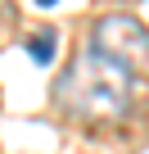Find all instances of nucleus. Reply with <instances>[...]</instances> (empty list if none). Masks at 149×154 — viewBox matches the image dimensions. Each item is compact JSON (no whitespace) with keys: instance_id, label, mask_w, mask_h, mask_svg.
Listing matches in <instances>:
<instances>
[{"instance_id":"f257e3e1","label":"nucleus","mask_w":149,"mask_h":154,"mask_svg":"<svg viewBox=\"0 0 149 154\" xmlns=\"http://www.w3.org/2000/svg\"><path fill=\"white\" fill-rule=\"evenodd\" d=\"M131 91H136L131 72L109 54H100L95 45L77 50V59L59 77V104L77 118H122L131 109Z\"/></svg>"},{"instance_id":"f03ea898","label":"nucleus","mask_w":149,"mask_h":154,"mask_svg":"<svg viewBox=\"0 0 149 154\" xmlns=\"http://www.w3.org/2000/svg\"><path fill=\"white\" fill-rule=\"evenodd\" d=\"M91 45L122 63L131 77H149V27L131 14H104L91 32Z\"/></svg>"},{"instance_id":"7ed1b4c3","label":"nucleus","mask_w":149,"mask_h":154,"mask_svg":"<svg viewBox=\"0 0 149 154\" xmlns=\"http://www.w3.org/2000/svg\"><path fill=\"white\" fill-rule=\"evenodd\" d=\"M27 54H32L36 63H50V59H54V36H50V32H36V36L27 41Z\"/></svg>"},{"instance_id":"20e7f679","label":"nucleus","mask_w":149,"mask_h":154,"mask_svg":"<svg viewBox=\"0 0 149 154\" xmlns=\"http://www.w3.org/2000/svg\"><path fill=\"white\" fill-rule=\"evenodd\" d=\"M36 5H54V0H36Z\"/></svg>"}]
</instances>
